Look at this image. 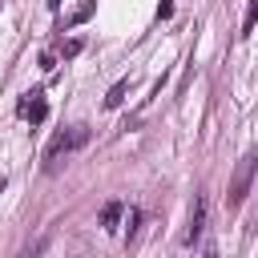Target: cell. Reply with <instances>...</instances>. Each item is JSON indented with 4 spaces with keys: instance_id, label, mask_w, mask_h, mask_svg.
<instances>
[{
    "instance_id": "obj_10",
    "label": "cell",
    "mask_w": 258,
    "mask_h": 258,
    "mask_svg": "<svg viewBox=\"0 0 258 258\" xmlns=\"http://www.w3.org/2000/svg\"><path fill=\"white\" fill-rule=\"evenodd\" d=\"M206 258H218V254H214V250H206Z\"/></svg>"
},
{
    "instance_id": "obj_2",
    "label": "cell",
    "mask_w": 258,
    "mask_h": 258,
    "mask_svg": "<svg viewBox=\"0 0 258 258\" xmlns=\"http://www.w3.org/2000/svg\"><path fill=\"white\" fill-rule=\"evenodd\" d=\"M254 169H258V157H254V153H246V157H242V165H238V173H234V185H230V206H242V202H246L250 181H254Z\"/></svg>"
},
{
    "instance_id": "obj_9",
    "label": "cell",
    "mask_w": 258,
    "mask_h": 258,
    "mask_svg": "<svg viewBox=\"0 0 258 258\" xmlns=\"http://www.w3.org/2000/svg\"><path fill=\"white\" fill-rule=\"evenodd\" d=\"M44 4H48V8H52V12H56V8H60V0H44Z\"/></svg>"
},
{
    "instance_id": "obj_3",
    "label": "cell",
    "mask_w": 258,
    "mask_h": 258,
    "mask_svg": "<svg viewBox=\"0 0 258 258\" xmlns=\"http://www.w3.org/2000/svg\"><path fill=\"white\" fill-rule=\"evenodd\" d=\"M20 113L32 121V125H40L44 117H48V105H44V93L36 89V93H24V101H20Z\"/></svg>"
},
{
    "instance_id": "obj_6",
    "label": "cell",
    "mask_w": 258,
    "mask_h": 258,
    "mask_svg": "<svg viewBox=\"0 0 258 258\" xmlns=\"http://www.w3.org/2000/svg\"><path fill=\"white\" fill-rule=\"evenodd\" d=\"M117 218H121V202H109V206L101 210V222H105V226H113Z\"/></svg>"
},
{
    "instance_id": "obj_7",
    "label": "cell",
    "mask_w": 258,
    "mask_h": 258,
    "mask_svg": "<svg viewBox=\"0 0 258 258\" xmlns=\"http://www.w3.org/2000/svg\"><path fill=\"white\" fill-rule=\"evenodd\" d=\"M81 48H85V44H81V40H64V44H60V56H77V52H81Z\"/></svg>"
},
{
    "instance_id": "obj_8",
    "label": "cell",
    "mask_w": 258,
    "mask_h": 258,
    "mask_svg": "<svg viewBox=\"0 0 258 258\" xmlns=\"http://www.w3.org/2000/svg\"><path fill=\"white\" fill-rule=\"evenodd\" d=\"M89 12H93V4H85V8H77V12H73V20H69V24H81V20H89Z\"/></svg>"
},
{
    "instance_id": "obj_4",
    "label": "cell",
    "mask_w": 258,
    "mask_h": 258,
    "mask_svg": "<svg viewBox=\"0 0 258 258\" xmlns=\"http://www.w3.org/2000/svg\"><path fill=\"white\" fill-rule=\"evenodd\" d=\"M202 230H206V198H198V202H194V214H189V230H185V246H194V242L202 238Z\"/></svg>"
},
{
    "instance_id": "obj_11",
    "label": "cell",
    "mask_w": 258,
    "mask_h": 258,
    "mask_svg": "<svg viewBox=\"0 0 258 258\" xmlns=\"http://www.w3.org/2000/svg\"><path fill=\"white\" fill-rule=\"evenodd\" d=\"M0 189H4V177H0Z\"/></svg>"
},
{
    "instance_id": "obj_1",
    "label": "cell",
    "mask_w": 258,
    "mask_h": 258,
    "mask_svg": "<svg viewBox=\"0 0 258 258\" xmlns=\"http://www.w3.org/2000/svg\"><path fill=\"white\" fill-rule=\"evenodd\" d=\"M89 141V129L85 125H73V129H64V133H56L52 137V145H48V153H44V169L52 173L56 165H60V157H69L73 149H81Z\"/></svg>"
},
{
    "instance_id": "obj_5",
    "label": "cell",
    "mask_w": 258,
    "mask_h": 258,
    "mask_svg": "<svg viewBox=\"0 0 258 258\" xmlns=\"http://www.w3.org/2000/svg\"><path fill=\"white\" fill-rule=\"evenodd\" d=\"M125 93H129V81H117V85L109 89V97H105V105H109V109H117V105L125 101Z\"/></svg>"
}]
</instances>
